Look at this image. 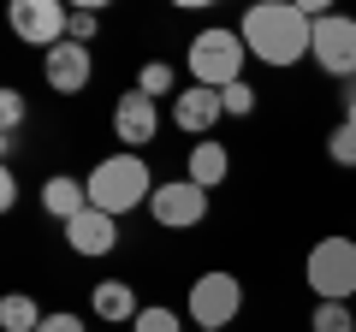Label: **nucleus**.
Returning <instances> with one entry per match:
<instances>
[{
	"instance_id": "f257e3e1",
	"label": "nucleus",
	"mask_w": 356,
	"mask_h": 332,
	"mask_svg": "<svg viewBox=\"0 0 356 332\" xmlns=\"http://www.w3.org/2000/svg\"><path fill=\"white\" fill-rule=\"evenodd\" d=\"M238 36H243V48H250V60H261V65H297V60H309L315 24H309V13L297 6V0H261V6L243 13Z\"/></svg>"
},
{
	"instance_id": "f03ea898",
	"label": "nucleus",
	"mask_w": 356,
	"mask_h": 332,
	"mask_svg": "<svg viewBox=\"0 0 356 332\" xmlns=\"http://www.w3.org/2000/svg\"><path fill=\"white\" fill-rule=\"evenodd\" d=\"M89 208H102V214H131V208H149L154 202V172L143 154L119 149V154H102V160L89 166Z\"/></svg>"
},
{
	"instance_id": "7ed1b4c3",
	"label": "nucleus",
	"mask_w": 356,
	"mask_h": 332,
	"mask_svg": "<svg viewBox=\"0 0 356 332\" xmlns=\"http://www.w3.org/2000/svg\"><path fill=\"white\" fill-rule=\"evenodd\" d=\"M191 83H202V90H232V83H243V60H250V48H243L238 30L226 24H208L191 36Z\"/></svg>"
},
{
	"instance_id": "20e7f679",
	"label": "nucleus",
	"mask_w": 356,
	"mask_h": 332,
	"mask_svg": "<svg viewBox=\"0 0 356 332\" xmlns=\"http://www.w3.org/2000/svg\"><path fill=\"white\" fill-rule=\"evenodd\" d=\"M303 279L315 303H356V243L350 238H321L303 261Z\"/></svg>"
},
{
	"instance_id": "39448f33",
	"label": "nucleus",
	"mask_w": 356,
	"mask_h": 332,
	"mask_svg": "<svg viewBox=\"0 0 356 332\" xmlns=\"http://www.w3.org/2000/svg\"><path fill=\"white\" fill-rule=\"evenodd\" d=\"M184 315H191L196 332H226L232 320L243 315V279L226 267L202 273V279L191 285V297H184Z\"/></svg>"
},
{
	"instance_id": "423d86ee",
	"label": "nucleus",
	"mask_w": 356,
	"mask_h": 332,
	"mask_svg": "<svg viewBox=\"0 0 356 332\" xmlns=\"http://www.w3.org/2000/svg\"><path fill=\"white\" fill-rule=\"evenodd\" d=\"M309 60H315L327 77L350 83V77H356V18H344V13H327V18L315 24V42H309Z\"/></svg>"
},
{
	"instance_id": "0eeeda50",
	"label": "nucleus",
	"mask_w": 356,
	"mask_h": 332,
	"mask_svg": "<svg viewBox=\"0 0 356 332\" xmlns=\"http://www.w3.org/2000/svg\"><path fill=\"white\" fill-rule=\"evenodd\" d=\"M13 36L30 42V48H60L65 42V24H72V6H60V0H13Z\"/></svg>"
},
{
	"instance_id": "6e6552de",
	"label": "nucleus",
	"mask_w": 356,
	"mask_h": 332,
	"mask_svg": "<svg viewBox=\"0 0 356 332\" xmlns=\"http://www.w3.org/2000/svg\"><path fill=\"white\" fill-rule=\"evenodd\" d=\"M149 214H154V226H166V231H191V226H202V219H208V190H202V184H191V179L154 184Z\"/></svg>"
},
{
	"instance_id": "1a4fd4ad",
	"label": "nucleus",
	"mask_w": 356,
	"mask_h": 332,
	"mask_svg": "<svg viewBox=\"0 0 356 332\" xmlns=\"http://www.w3.org/2000/svg\"><path fill=\"white\" fill-rule=\"evenodd\" d=\"M42 77H48L54 95H83L89 77H95V60H89L83 42H60V48L42 53Z\"/></svg>"
},
{
	"instance_id": "9d476101",
	"label": "nucleus",
	"mask_w": 356,
	"mask_h": 332,
	"mask_svg": "<svg viewBox=\"0 0 356 332\" xmlns=\"http://www.w3.org/2000/svg\"><path fill=\"white\" fill-rule=\"evenodd\" d=\"M154 131H161V107H154L143 90H125L113 101V137L125 142L131 154H143V142H154Z\"/></svg>"
},
{
	"instance_id": "9b49d317",
	"label": "nucleus",
	"mask_w": 356,
	"mask_h": 332,
	"mask_svg": "<svg viewBox=\"0 0 356 332\" xmlns=\"http://www.w3.org/2000/svg\"><path fill=\"white\" fill-rule=\"evenodd\" d=\"M220 119H226V95H220V90L184 83V90L172 95V125H178V131H191V137H208Z\"/></svg>"
},
{
	"instance_id": "f8f14e48",
	"label": "nucleus",
	"mask_w": 356,
	"mask_h": 332,
	"mask_svg": "<svg viewBox=\"0 0 356 332\" xmlns=\"http://www.w3.org/2000/svg\"><path fill=\"white\" fill-rule=\"evenodd\" d=\"M113 243H119V219L102 214V208H83L77 219H65V249L72 256H113Z\"/></svg>"
},
{
	"instance_id": "ddd939ff",
	"label": "nucleus",
	"mask_w": 356,
	"mask_h": 332,
	"mask_svg": "<svg viewBox=\"0 0 356 332\" xmlns=\"http://www.w3.org/2000/svg\"><path fill=\"white\" fill-rule=\"evenodd\" d=\"M89 308H95V320H113V326H131V320L143 315L137 285L131 279H102L95 291H89Z\"/></svg>"
},
{
	"instance_id": "4468645a",
	"label": "nucleus",
	"mask_w": 356,
	"mask_h": 332,
	"mask_svg": "<svg viewBox=\"0 0 356 332\" xmlns=\"http://www.w3.org/2000/svg\"><path fill=\"white\" fill-rule=\"evenodd\" d=\"M42 208H48V214L65 226V219H77V214L89 208V184L72 179V172H54V179L42 184Z\"/></svg>"
},
{
	"instance_id": "2eb2a0df",
	"label": "nucleus",
	"mask_w": 356,
	"mask_h": 332,
	"mask_svg": "<svg viewBox=\"0 0 356 332\" xmlns=\"http://www.w3.org/2000/svg\"><path fill=\"white\" fill-rule=\"evenodd\" d=\"M226 172H232L226 142H191V166H184V179H191V184H202V190H220V184H226Z\"/></svg>"
},
{
	"instance_id": "dca6fc26",
	"label": "nucleus",
	"mask_w": 356,
	"mask_h": 332,
	"mask_svg": "<svg viewBox=\"0 0 356 332\" xmlns=\"http://www.w3.org/2000/svg\"><path fill=\"white\" fill-rule=\"evenodd\" d=\"M36 326H42V308H36V297H24V291L0 297V332H36Z\"/></svg>"
},
{
	"instance_id": "f3484780",
	"label": "nucleus",
	"mask_w": 356,
	"mask_h": 332,
	"mask_svg": "<svg viewBox=\"0 0 356 332\" xmlns=\"http://www.w3.org/2000/svg\"><path fill=\"white\" fill-rule=\"evenodd\" d=\"M131 90H143L149 101H161V95H178V72H172L166 60H149V65L137 72V83H131Z\"/></svg>"
},
{
	"instance_id": "a211bd4d",
	"label": "nucleus",
	"mask_w": 356,
	"mask_h": 332,
	"mask_svg": "<svg viewBox=\"0 0 356 332\" xmlns=\"http://www.w3.org/2000/svg\"><path fill=\"white\" fill-rule=\"evenodd\" d=\"M309 332H356V303H315Z\"/></svg>"
},
{
	"instance_id": "6ab92c4d",
	"label": "nucleus",
	"mask_w": 356,
	"mask_h": 332,
	"mask_svg": "<svg viewBox=\"0 0 356 332\" xmlns=\"http://www.w3.org/2000/svg\"><path fill=\"white\" fill-rule=\"evenodd\" d=\"M131 332H184L178 308H161V303H143V315L131 320Z\"/></svg>"
},
{
	"instance_id": "aec40b11",
	"label": "nucleus",
	"mask_w": 356,
	"mask_h": 332,
	"mask_svg": "<svg viewBox=\"0 0 356 332\" xmlns=\"http://www.w3.org/2000/svg\"><path fill=\"white\" fill-rule=\"evenodd\" d=\"M327 154H332V166H356V125L350 119H339L327 131Z\"/></svg>"
},
{
	"instance_id": "412c9836",
	"label": "nucleus",
	"mask_w": 356,
	"mask_h": 332,
	"mask_svg": "<svg viewBox=\"0 0 356 332\" xmlns=\"http://www.w3.org/2000/svg\"><path fill=\"white\" fill-rule=\"evenodd\" d=\"M24 95L18 90H0V125H6V149H13V137H18V125H24Z\"/></svg>"
},
{
	"instance_id": "4be33fe9",
	"label": "nucleus",
	"mask_w": 356,
	"mask_h": 332,
	"mask_svg": "<svg viewBox=\"0 0 356 332\" xmlns=\"http://www.w3.org/2000/svg\"><path fill=\"white\" fill-rule=\"evenodd\" d=\"M95 30H102V18L89 13V6H72V24H65V42H83V48H89V42H95Z\"/></svg>"
},
{
	"instance_id": "5701e85b",
	"label": "nucleus",
	"mask_w": 356,
	"mask_h": 332,
	"mask_svg": "<svg viewBox=\"0 0 356 332\" xmlns=\"http://www.w3.org/2000/svg\"><path fill=\"white\" fill-rule=\"evenodd\" d=\"M220 95H226V113L232 119H250L255 113V90H250V83H232V90H220Z\"/></svg>"
},
{
	"instance_id": "b1692460",
	"label": "nucleus",
	"mask_w": 356,
	"mask_h": 332,
	"mask_svg": "<svg viewBox=\"0 0 356 332\" xmlns=\"http://www.w3.org/2000/svg\"><path fill=\"white\" fill-rule=\"evenodd\" d=\"M36 332H83V315H72V308H48Z\"/></svg>"
},
{
	"instance_id": "393cba45",
	"label": "nucleus",
	"mask_w": 356,
	"mask_h": 332,
	"mask_svg": "<svg viewBox=\"0 0 356 332\" xmlns=\"http://www.w3.org/2000/svg\"><path fill=\"white\" fill-rule=\"evenodd\" d=\"M0 208H18V179L13 172H0Z\"/></svg>"
},
{
	"instance_id": "a878e982",
	"label": "nucleus",
	"mask_w": 356,
	"mask_h": 332,
	"mask_svg": "<svg viewBox=\"0 0 356 332\" xmlns=\"http://www.w3.org/2000/svg\"><path fill=\"white\" fill-rule=\"evenodd\" d=\"M344 119H350V125H356V77H350V83H344Z\"/></svg>"
}]
</instances>
